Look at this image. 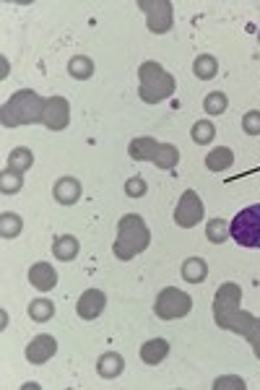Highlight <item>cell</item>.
Listing matches in <instances>:
<instances>
[{
	"label": "cell",
	"mask_w": 260,
	"mask_h": 390,
	"mask_svg": "<svg viewBox=\"0 0 260 390\" xmlns=\"http://www.w3.org/2000/svg\"><path fill=\"white\" fill-rule=\"evenodd\" d=\"M214 323L224 330H234L253 344V352L260 362V320L242 310V289L237 284H222L214 297Z\"/></svg>",
	"instance_id": "6da1fadb"
},
{
	"label": "cell",
	"mask_w": 260,
	"mask_h": 390,
	"mask_svg": "<svg viewBox=\"0 0 260 390\" xmlns=\"http://www.w3.org/2000/svg\"><path fill=\"white\" fill-rule=\"evenodd\" d=\"M151 245V229L138 214H125L117 221V237L112 245L117 260H133L138 253H143Z\"/></svg>",
	"instance_id": "7a4b0ae2"
},
{
	"label": "cell",
	"mask_w": 260,
	"mask_h": 390,
	"mask_svg": "<svg viewBox=\"0 0 260 390\" xmlns=\"http://www.w3.org/2000/svg\"><path fill=\"white\" fill-rule=\"evenodd\" d=\"M45 97H39L37 91L21 89L8 99L3 110H0V122L3 128H21V125H31V122H42L45 115Z\"/></svg>",
	"instance_id": "3957f363"
},
{
	"label": "cell",
	"mask_w": 260,
	"mask_h": 390,
	"mask_svg": "<svg viewBox=\"0 0 260 390\" xmlns=\"http://www.w3.org/2000/svg\"><path fill=\"white\" fill-rule=\"evenodd\" d=\"M175 75L167 73L156 60H146L138 68V97L146 105H159L175 94Z\"/></svg>",
	"instance_id": "277c9868"
},
{
	"label": "cell",
	"mask_w": 260,
	"mask_h": 390,
	"mask_svg": "<svg viewBox=\"0 0 260 390\" xmlns=\"http://www.w3.org/2000/svg\"><path fill=\"white\" fill-rule=\"evenodd\" d=\"M229 234L242 248H260V203L247 206L232 218Z\"/></svg>",
	"instance_id": "5b68a950"
},
{
	"label": "cell",
	"mask_w": 260,
	"mask_h": 390,
	"mask_svg": "<svg viewBox=\"0 0 260 390\" xmlns=\"http://www.w3.org/2000/svg\"><path fill=\"white\" fill-rule=\"evenodd\" d=\"M193 310V300L185 292H180L177 286H167L161 289L156 302H153V312L159 320H177L185 317Z\"/></svg>",
	"instance_id": "8992f818"
},
{
	"label": "cell",
	"mask_w": 260,
	"mask_h": 390,
	"mask_svg": "<svg viewBox=\"0 0 260 390\" xmlns=\"http://www.w3.org/2000/svg\"><path fill=\"white\" fill-rule=\"evenodd\" d=\"M138 8H143L148 31H153V34H167V31L172 29L175 11H172V3H169V0H138Z\"/></svg>",
	"instance_id": "52a82bcc"
},
{
	"label": "cell",
	"mask_w": 260,
	"mask_h": 390,
	"mask_svg": "<svg viewBox=\"0 0 260 390\" xmlns=\"http://www.w3.org/2000/svg\"><path fill=\"white\" fill-rule=\"evenodd\" d=\"M203 214H206V209H203L200 195L195 193V190H185L175 209V224L183 226V229H193V226H198Z\"/></svg>",
	"instance_id": "ba28073f"
},
{
	"label": "cell",
	"mask_w": 260,
	"mask_h": 390,
	"mask_svg": "<svg viewBox=\"0 0 260 390\" xmlns=\"http://www.w3.org/2000/svg\"><path fill=\"white\" fill-rule=\"evenodd\" d=\"M42 122H45L50 130H65V128H68V122H70L68 99H65V97H47Z\"/></svg>",
	"instance_id": "9c48e42d"
},
{
	"label": "cell",
	"mask_w": 260,
	"mask_h": 390,
	"mask_svg": "<svg viewBox=\"0 0 260 390\" xmlns=\"http://www.w3.org/2000/svg\"><path fill=\"white\" fill-rule=\"evenodd\" d=\"M58 352V338L50 333H39L37 338H31V344L26 346V362L31 364H45Z\"/></svg>",
	"instance_id": "30bf717a"
},
{
	"label": "cell",
	"mask_w": 260,
	"mask_h": 390,
	"mask_svg": "<svg viewBox=\"0 0 260 390\" xmlns=\"http://www.w3.org/2000/svg\"><path fill=\"white\" fill-rule=\"evenodd\" d=\"M104 307H107V294L102 292V289H86L76 305L78 315L84 317V320H97L104 312Z\"/></svg>",
	"instance_id": "8fae6325"
},
{
	"label": "cell",
	"mask_w": 260,
	"mask_h": 390,
	"mask_svg": "<svg viewBox=\"0 0 260 390\" xmlns=\"http://www.w3.org/2000/svg\"><path fill=\"white\" fill-rule=\"evenodd\" d=\"M29 281L37 292H50V289H55V284H58V273H55V268L50 263L45 260L34 263L29 268Z\"/></svg>",
	"instance_id": "7c38bea8"
},
{
	"label": "cell",
	"mask_w": 260,
	"mask_h": 390,
	"mask_svg": "<svg viewBox=\"0 0 260 390\" xmlns=\"http://www.w3.org/2000/svg\"><path fill=\"white\" fill-rule=\"evenodd\" d=\"M53 195L60 206H73V203H78V198H81V182H78L76 177H60V180L55 182Z\"/></svg>",
	"instance_id": "4fadbf2b"
},
{
	"label": "cell",
	"mask_w": 260,
	"mask_h": 390,
	"mask_svg": "<svg viewBox=\"0 0 260 390\" xmlns=\"http://www.w3.org/2000/svg\"><path fill=\"white\" fill-rule=\"evenodd\" d=\"M167 354H169L167 338H151V341H146V344L141 346V359H143L146 364H151V367L161 364V362L167 359Z\"/></svg>",
	"instance_id": "5bb4252c"
},
{
	"label": "cell",
	"mask_w": 260,
	"mask_h": 390,
	"mask_svg": "<svg viewBox=\"0 0 260 390\" xmlns=\"http://www.w3.org/2000/svg\"><path fill=\"white\" fill-rule=\"evenodd\" d=\"M123 369H125V362L117 352H104L99 357V362H97V372H99V377H104V380H115V377H120L123 375Z\"/></svg>",
	"instance_id": "9a60e30c"
},
{
	"label": "cell",
	"mask_w": 260,
	"mask_h": 390,
	"mask_svg": "<svg viewBox=\"0 0 260 390\" xmlns=\"http://www.w3.org/2000/svg\"><path fill=\"white\" fill-rule=\"evenodd\" d=\"M78 250H81V242L76 237H70V234H60L53 242V255L63 263H70L73 258H78Z\"/></svg>",
	"instance_id": "2e32d148"
},
{
	"label": "cell",
	"mask_w": 260,
	"mask_h": 390,
	"mask_svg": "<svg viewBox=\"0 0 260 390\" xmlns=\"http://www.w3.org/2000/svg\"><path fill=\"white\" fill-rule=\"evenodd\" d=\"M208 276V265L203 258H188V260L183 263V278L188 281V284H203Z\"/></svg>",
	"instance_id": "e0dca14e"
},
{
	"label": "cell",
	"mask_w": 260,
	"mask_h": 390,
	"mask_svg": "<svg viewBox=\"0 0 260 390\" xmlns=\"http://www.w3.org/2000/svg\"><path fill=\"white\" fill-rule=\"evenodd\" d=\"M232 164H234V154H232V149H227V146H219V149L206 154V167L211 172H227Z\"/></svg>",
	"instance_id": "ac0fdd59"
},
{
	"label": "cell",
	"mask_w": 260,
	"mask_h": 390,
	"mask_svg": "<svg viewBox=\"0 0 260 390\" xmlns=\"http://www.w3.org/2000/svg\"><path fill=\"white\" fill-rule=\"evenodd\" d=\"M31 164H34V154H31L29 149H23V146H18V149H13L11 154H8V167L6 169L23 174Z\"/></svg>",
	"instance_id": "d6986e66"
},
{
	"label": "cell",
	"mask_w": 260,
	"mask_h": 390,
	"mask_svg": "<svg viewBox=\"0 0 260 390\" xmlns=\"http://www.w3.org/2000/svg\"><path fill=\"white\" fill-rule=\"evenodd\" d=\"M21 229H23V218L18 216V214H11V211L0 214V237H3V240H16V237L21 234Z\"/></svg>",
	"instance_id": "ffe728a7"
},
{
	"label": "cell",
	"mask_w": 260,
	"mask_h": 390,
	"mask_svg": "<svg viewBox=\"0 0 260 390\" xmlns=\"http://www.w3.org/2000/svg\"><path fill=\"white\" fill-rule=\"evenodd\" d=\"M193 73L200 81H211L216 73H219V63H216L214 55H198L195 63H193Z\"/></svg>",
	"instance_id": "44dd1931"
},
{
	"label": "cell",
	"mask_w": 260,
	"mask_h": 390,
	"mask_svg": "<svg viewBox=\"0 0 260 390\" xmlns=\"http://www.w3.org/2000/svg\"><path fill=\"white\" fill-rule=\"evenodd\" d=\"M68 73L78 81H86V78H92L94 75V60L92 58H86V55H76V58H70L68 63Z\"/></svg>",
	"instance_id": "7402d4cb"
},
{
	"label": "cell",
	"mask_w": 260,
	"mask_h": 390,
	"mask_svg": "<svg viewBox=\"0 0 260 390\" xmlns=\"http://www.w3.org/2000/svg\"><path fill=\"white\" fill-rule=\"evenodd\" d=\"M206 237L208 242H214V245H222L224 240H229V221H224V218H211L206 224Z\"/></svg>",
	"instance_id": "603a6c76"
},
{
	"label": "cell",
	"mask_w": 260,
	"mask_h": 390,
	"mask_svg": "<svg viewBox=\"0 0 260 390\" xmlns=\"http://www.w3.org/2000/svg\"><path fill=\"white\" fill-rule=\"evenodd\" d=\"M29 317L34 323H47L55 317V305L50 300H34L29 305Z\"/></svg>",
	"instance_id": "cb8c5ba5"
},
{
	"label": "cell",
	"mask_w": 260,
	"mask_h": 390,
	"mask_svg": "<svg viewBox=\"0 0 260 390\" xmlns=\"http://www.w3.org/2000/svg\"><path fill=\"white\" fill-rule=\"evenodd\" d=\"M227 107H229V99H227L224 91H211V94H206V99H203V110H206L211 117L224 115L227 112Z\"/></svg>",
	"instance_id": "d4e9b609"
},
{
	"label": "cell",
	"mask_w": 260,
	"mask_h": 390,
	"mask_svg": "<svg viewBox=\"0 0 260 390\" xmlns=\"http://www.w3.org/2000/svg\"><path fill=\"white\" fill-rule=\"evenodd\" d=\"M190 138H193L195 143H198V146H208V143H211V141L216 138L214 122H211V120H198L195 125H193Z\"/></svg>",
	"instance_id": "484cf974"
},
{
	"label": "cell",
	"mask_w": 260,
	"mask_h": 390,
	"mask_svg": "<svg viewBox=\"0 0 260 390\" xmlns=\"http://www.w3.org/2000/svg\"><path fill=\"white\" fill-rule=\"evenodd\" d=\"M21 188H23V174L11 172V169H6V172L0 174V193L3 195H16Z\"/></svg>",
	"instance_id": "4316f807"
},
{
	"label": "cell",
	"mask_w": 260,
	"mask_h": 390,
	"mask_svg": "<svg viewBox=\"0 0 260 390\" xmlns=\"http://www.w3.org/2000/svg\"><path fill=\"white\" fill-rule=\"evenodd\" d=\"M146 193H148V185H146L143 177H130V180H125V195H128V198H143Z\"/></svg>",
	"instance_id": "83f0119b"
},
{
	"label": "cell",
	"mask_w": 260,
	"mask_h": 390,
	"mask_svg": "<svg viewBox=\"0 0 260 390\" xmlns=\"http://www.w3.org/2000/svg\"><path fill=\"white\" fill-rule=\"evenodd\" d=\"M227 388H232V390H245V388H247V383H245V380H242V377H237V375H224V377H216L214 390H227Z\"/></svg>",
	"instance_id": "f1b7e54d"
},
{
	"label": "cell",
	"mask_w": 260,
	"mask_h": 390,
	"mask_svg": "<svg viewBox=\"0 0 260 390\" xmlns=\"http://www.w3.org/2000/svg\"><path fill=\"white\" fill-rule=\"evenodd\" d=\"M242 130L247 135H260V110H250V112L242 117Z\"/></svg>",
	"instance_id": "f546056e"
},
{
	"label": "cell",
	"mask_w": 260,
	"mask_h": 390,
	"mask_svg": "<svg viewBox=\"0 0 260 390\" xmlns=\"http://www.w3.org/2000/svg\"><path fill=\"white\" fill-rule=\"evenodd\" d=\"M258 42H260V31H258Z\"/></svg>",
	"instance_id": "4dcf8cb0"
}]
</instances>
